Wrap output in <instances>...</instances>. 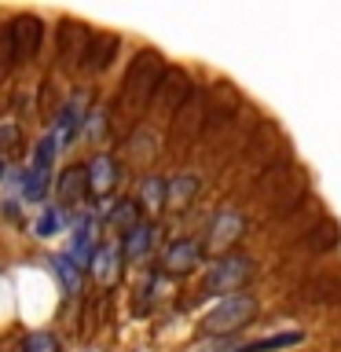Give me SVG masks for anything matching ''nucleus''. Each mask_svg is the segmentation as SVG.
Returning a JSON list of instances; mask_svg holds the SVG:
<instances>
[{"mask_svg":"<svg viewBox=\"0 0 341 352\" xmlns=\"http://www.w3.org/2000/svg\"><path fill=\"white\" fill-rule=\"evenodd\" d=\"M52 264H55V272H59V279H63L66 290H70V294L81 290V264H77L70 253H59V257H55Z\"/></svg>","mask_w":341,"mask_h":352,"instance_id":"f8f14e48","label":"nucleus"},{"mask_svg":"<svg viewBox=\"0 0 341 352\" xmlns=\"http://www.w3.org/2000/svg\"><path fill=\"white\" fill-rule=\"evenodd\" d=\"M88 184H92V195H107L110 187L118 184V165H114L110 154L92 158V165H88Z\"/></svg>","mask_w":341,"mask_h":352,"instance_id":"0eeeda50","label":"nucleus"},{"mask_svg":"<svg viewBox=\"0 0 341 352\" xmlns=\"http://www.w3.org/2000/svg\"><path fill=\"white\" fill-rule=\"evenodd\" d=\"M198 257H202V246H198L195 239H180L169 253H165V268L169 272H187V268L198 264Z\"/></svg>","mask_w":341,"mask_h":352,"instance_id":"1a4fd4ad","label":"nucleus"},{"mask_svg":"<svg viewBox=\"0 0 341 352\" xmlns=\"http://www.w3.org/2000/svg\"><path fill=\"white\" fill-rule=\"evenodd\" d=\"M19 59L15 52V33H11V26H0V77H4L11 70V63Z\"/></svg>","mask_w":341,"mask_h":352,"instance_id":"dca6fc26","label":"nucleus"},{"mask_svg":"<svg viewBox=\"0 0 341 352\" xmlns=\"http://www.w3.org/2000/svg\"><path fill=\"white\" fill-rule=\"evenodd\" d=\"M301 341V334L297 330H290V334H272V338H261V341H253V345H246L242 352H275V349H290Z\"/></svg>","mask_w":341,"mask_h":352,"instance_id":"2eb2a0df","label":"nucleus"},{"mask_svg":"<svg viewBox=\"0 0 341 352\" xmlns=\"http://www.w3.org/2000/svg\"><path fill=\"white\" fill-rule=\"evenodd\" d=\"M151 235H154V228H151V224H136V228L129 231V239H125V250H121V253H125L129 261L143 257V253L151 250Z\"/></svg>","mask_w":341,"mask_h":352,"instance_id":"9b49d317","label":"nucleus"},{"mask_svg":"<svg viewBox=\"0 0 341 352\" xmlns=\"http://www.w3.org/2000/svg\"><path fill=\"white\" fill-rule=\"evenodd\" d=\"M41 19L37 15H15L11 19V33H15V52L19 59H33V52L41 48Z\"/></svg>","mask_w":341,"mask_h":352,"instance_id":"39448f33","label":"nucleus"},{"mask_svg":"<svg viewBox=\"0 0 341 352\" xmlns=\"http://www.w3.org/2000/svg\"><path fill=\"white\" fill-rule=\"evenodd\" d=\"M118 52V37H110V33H99V37H92V44H88V55H85V70H103V66L114 59Z\"/></svg>","mask_w":341,"mask_h":352,"instance_id":"9d476101","label":"nucleus"},{"mask_svg":"<svg viewBox=\"0 0 341 352\" xmlns=\"http://www.w3.org/2000/svg\"><path fill=\"white\" fill-rule=\"evenodd\" d=\"M52 231H55V213L44 209V217L37 220V235H52Z\"/></svg>","mask_w":341,"mask_h":352,"instance_id":"4be33fe9","label":"nucleus"},{"mask_svg":"<svg viewBox=\"0 0 341 352\" xmlns=\"http://www.w3.org/2000/svg\"><path fill=\"white\" fill-rule=\"evenodd\" d=\"M44 191H48V169L33 165L26 173V198H44Z\"/></svg>","mask_w":341,"mask_h":352,"instance_id":"a211bd4d","label":"nucleus"},{"mask_svg":"<svg viewBox=\"0 0 341 352\" xmlns=\"http://www.w3.org/2000/svg\"><path fill=\"white\" fill-rule=\"evenodd\" d=\"M92 272H96L103 283H114V279H118V250L99 246V250H96V261H92Z\"/></svg>","mask_w":341,"mask_h":352,"instance_id":"ddd939ff","label":"nucleus"},{"mask_svg":"<svg viewBox=\"0 0 341 352\" xmlns=\"http://www.w3.org/2000/svg\"><path fill=\"white\" fill-rule=\"evenodd\" d=\"M253 312H257V301L250 294H231L206 316V334H231V330L246 327Z\"/></svg>","mask_w":341,"mask_h":352,"instance_id":"f03ea898","label":"nucleus"},{"mask_svg":"<svg viewBox=\"0 0 341 352\" xmlns=\"http://www.w3.org/2000/svg\"><path fill=\"white\" fill-rule=\"evenodd\" d=\"M250 275H253V264H250V257H228V261H220L217 268L209 272L206 290H220V294L239 290V286H246Z\"/></svg>","mask_w":341,"mask_h":352,"instance_id":"7ed1b4c3","label":"nucleus"},{"mask_svg":"<svg viewBox=\"0 0 341 352\" xmlns=\"http://www.w3.org/2000/svg\"><path fill=\"white\" fill-rule=\"evenodd\" d=\"M239 231H242V217L239 213H220L217 224H213V242H217V246H228Z\"/></svg>","mask_w":341,"mask_h":352,"instance_id":"4468645a","label":"nucleus"},{"mask_svg":"<svg viewBox=\"0 0 341 352\" xmlns=\"http://www.w3.org/2000/svg\"><path fill=\"white\" fill-rule=\"evenodd\" d=\"M162 55L158 52H140L136 59H132L125 81H121V107L129 110H143L151 96H158V85H162Z\"/></svg>","mask_w":341,"mask_h":352,"instance_id":"f257e3e1","label":"nucleus"},{"mask_svg":"<svg viewBox=\"0 0 341 352\" xmlns=\"http://www.w3.org/2000/svg\"><path fill=\"white\" fill-rule=\"evenodd\" d=\"M22 352H59V341H55V334H48V330H33V334H26V341H22Z\"/></svg>","mask_w":341,"mask_h":352,"instance_id":"f3484780","label":"nucleus"},{"mask_svg":"<svg viewBox=\"0 0 341 352\" xmlns=\"http://www.w3.org/2000/svg\"><path fill=\"white\" fill-rule=\"evenodd\" d=\"M15 143H19V129L11 125V121H0V151L15 147Z\"/></svg>","mask_w":341,"mask_h":352,"instance_id":"412c9836","label":"nucleus"},{"mask_svg":"<svg viewBox=\"0 0 341 352\" xmlns=\"http://www.w3.org/2000/svg\"><path fill=\"white\" fill-rule=\"evenodd\" d=\"M143 198H147V206H151V209H158V206L165 202V184L158 180V176H151V180L143 184Z\"/></svg>","mask_w":341,"mask_h":352,"instance_id":"aec40b11","label":"nucleus"},{"mask_svg":"<svg viewBox=\"0 0 341 352\" xmlns=\"http://www.w3.org/2000/svg\"><path fill=\"white\" fill-rule=\"evenodd\" d=\"M88 44H92V33H88L81 22L66 19L63 30H59V59H63V66H77V63H81L88 55Z\"/></svg>","mask_w":341,"mask_h":352,"instance_id":"20e7f679","label":"nucleus"},{"mask_svg":"<svg viewBox=\"0 0 341 352\" xmlns=\"http://www.w3.org/2000/svg\"><path fill=\"white\" fill-rule=\"evenodd\" d=\"M107 220H110V224H118V228H129L132 231V228H136V206H132V202H118V209Z\"/></svg>","mask_w":341,"mask_h":352,"instance_id":"6ab92c4d","label":"nucleus"},{"mask_svg":"<svg viewBox=\"0 0 341 352\" xmlns=\"http://www.w3.org/2000/svg\"><path fill=\"white\" fill-rule=\"evenodd\" d=\"M92 191V184H88V169H81V165H74V169H66L59 176V198L63 202H81V198Z\"/></svg>","mask_w":341,"mask_h":352,"instance_id":"6e6552de","label":"nucleus"},{"mask_svg":"<svg viewBox=\"0 0 341 352\" xmlns=\"http://www.w3.org/2000/svg\"><path fill=\"white\" fill-rule=\"evenodd\" d=\"M187 96H191V81H187V74L184 70H165L162 77V85H158V103L165 110H176L180 103H187Z\"/></svg>","mask_w":341,"mask_h":352,"instance_id":"423d86ee","label":"nucleus"}]
</instances>
